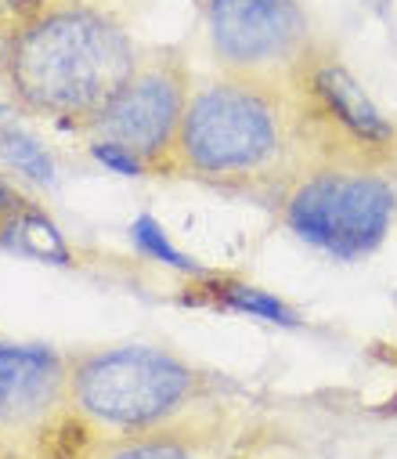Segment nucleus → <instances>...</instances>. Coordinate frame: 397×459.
Instances as JSON below:
<instances>
[{
  "mask_svg": "<svg viewBox=\"0 0 397 459\" xmlns=\"http://www.w3.org/2000/svg\"><path fill=\"white\" fill-rule=\"evenodd\" d=\"M210 40L224 73L289 80L311 51L297 0H210Z\"/></svg>",
  "mask_w": 397,
  "mask_h": 459,
  "instance_id": "6e6552de",
  "label": "nucleus"
},
{
  "mask_svg": "<svg viewBox=\"0 0 397 459\" xmlns=\"http://www.w3.org/2000/svg\"><path fill=\"white\" fill-rule=\"evenodd\" d=\"M0 243H4L8 250H15V254H22V257H33V261L69 264V247L58 232V224L37 203H30L4 232H0Z\"/></svg>",
  "mask_w": 397,
  "mask_h": 459,
  "instance_id": "9d476101",
  "label": "nucleus"
},
{
  "mask_svg": "<svg viewBox=\"0 0 397 459\" xmlns=\"http://www.w3.org/2000/svg\"><path fill=\"white\" fill-rule=\"evenodd\" d=\"M228 459H253V455H228Z\"/></svg>",
  "mask_w": 397,
  "mask_h": 459,
  "instance_id": "f3484780",
  "label": "nucleus"
},
{
  "mask_svg": "<svg viewBox=\"0 0 397 459\" xmlns=\"http://www.w3.org/2000/svg\"><path fill=\"white\" fill-rule=\"evenodd\" d=\"M0 160H4L19 178L51 185L55 181V160L47 149L22 127V120L12 108H0Z\"/></svg>",
  "mask_w": 397,
  "mask_h": 459,
  "instance_id": "9b49d317",
  "label": "nucleus"
},
{
  "mask_svg": "<svg viewBox=\"0 0 397 459\" xmlns=\"http://www.w3.org/2000/svg\"><path fill=\"white\" fill-rule=\"evenodd\" d=\"M26 12V0H0V19L4 15H22Z\"/></svg>",
  "mask_w": 397,
  "mask_h": 459,
  "instance_id": "dca6fc26",
  "label": "nucleus"
},
{
  "mask_svg": "<svg viewBox=\"0 0 397 459\" xmlns=\"http://www.w3.org/2000/svg\"><path fill=\"white\" fill-rule=\"evenodd\" d=\"M210 380L167 348L119 343L69 355V420L91 437L199 423Z\"/></svg>",
  "mask_w": 397,
  "mask_h": 459,
  "instance_id": "7ed1b4c3",
  "label": "nucleus"
},
{
  "mask_svg": "<svg viewBox=\"0 0 397 459\" xmlns=\"http://www.w3.org/2000/svg\"><path fill=\"white\" fill-rule=\"evenodd\" d=\"M213 304L235 315H249V318H263L275 325H300L297 311L289 304H282L275 293L260 290V286H246V282H217L213 290Z\"/></svg>",
  "mask_w": 397,
  "mask_h": 459,
  "instance_id": "f8f14e48",
  "label": "nucleus"
},
{
  "mask_svg": "<svg viewBox=\"0 0 397 459\" xmlns=\"http://www.w3.org/2000/svg\"><path fill=\"white\" fill-rule=\"evenodd\" d=\"M91 156L105 167V170H112V174H123V178H138V174H149V167L130 152V149H123V145H116V142H105V138H94L91 142Z\"/></svg>",
  "mask_w": 397,
  "mask_h": 459,
  "instance_id": "4468645a",
  "label": "nucleus"
},
{
  "mask_svg": "<svg viewBox=\"0 0 397 459\" xmlns=\"http://www.w3.org/2000/svg\"><path fill=\"white\" fill-rule=\"evenodd\" d=\"M69 459H224L220 441L206 423L167 427L152 434H126V437H87L73 448Z\"/></svg>",
  "mask_w": 397,
  "mask_h": 459,
  "instance_id": "1a4fd4ad",
  "label": "nucleus"
},
{
  "mask_svg": "<svg viewBox=\"0 0 397 459\" xmlns=\"http://www.w3.org/2000/svg\"><path fill=\"white\" fill-rule=\"evenodd\" d=\"M300 163L297 112L286 80L224 73L192 91L174 170L235 192H279Z\"/></svg>",
  "mask_w": 397,
  "mask_h": 459,
  "instance_id": "f257e3e1",
  "label": "nucleus"
},
{
  "mask_svg": "<svg viewBox=\"0 0 397 459\" xmlns=\"http://www.w3.org/2000/svg\"><path fill=\"white\" fill-rule=\"evenodd\" d=\"M62 420H69V359L0 336V459L47 448Z\"/></svg>",
  "mask_w": 397,
  "mask_h": 459,
  "instance_id": "0eeeda50",
  "label": "nucleus"
},
{
  "mask_svg": "<svg viewBox=\"0 0 397 459\" xmlns=\"http://www.w3.org/2000/svg\"><path fill=\"white\" fill-rule=\"evenodd\" d=\"M286 83L297 112L300 156L397 167V124L383 117L332 51L311 48Z\"/></svg>",
  "mask_w": 397,
  "mask_h": 459,
  "instance_id": "39448f33",
  "label": "nucleus"
},
{
  "mask_svg": "<svg viewBox=\"0 0 397 459\" xmlns=\"http://www.w3.org/2000/svg\"><path fill=\"white\" fill-rule=\"evenodd\" d=\"M30 203H33V199H26L8 178H0V232H4V228H8Z\"/></svg>",
  "mask_w": 397,
  "mask_h": 459,
  "instance_id": "2eb2a0df",
  "label": "nucleus"
},
{
  "mask_svg": "<svg viewBox=\"0 0 397 459\" xmlns=\"http://www.w3.org/2000/svg\"><path fill=\"white\" fill-rule=\"evenodd\" d=\"M188 98L192 87L181 62L174 58L138 62L134 76L105 105L91 131L94 138L130 149L149 167V174H163V170L170 174Z\"/></svg>",
  "mask_w": 397,
  "mask_h": 459,
  "instance_id": "423d86ee",
  "label": "nucleus"
},
{
  "mask_svg": "<svg viewBox=\"0 0 397 459\" xmlns=\"http://www.w3.org/2000/svg\"><path fill=\"white\" fill-rule=\"evenodd\" d=\"M275 203L300 243L350 264L375 254L390 236L397 221V167L300 156Z\"/></svg>",
  "mask_w": 397,
  "mask_h": 459,
  "instance_id": "20e7f679",
  "label": "nucleus"
},
{
  "mask_svg": "<svg viewBox=\"0 0 397 459\" xmlns=\"http://www.w3.org/2000/svg\"><path fill=\"white\" fill-rule=\"evenodd\" d=\"M130 37L105 15L62 8L15 33L4 73L15 101L40 117L91 131L105 105L134 76Z\"/></svg>",
  "mask_w": 397,
  "mask_h": 459,
  "instance_id": "f03ea898",
  "label": "nucleus"
},
{
  "mask_svg": "<svg viewBox=\"0 0 397 459\" xmlns=\"http://www.w3.org/2000/svg\"><path fill=\"white\" fill-rule=\"evenodd\" d=\"M130 239L138 243V250L145 254V257H152V261H160V264H167V268H177V272H185V275H206L192 257H185L170 239H167V232L152 221V217H138L134 224H130Z\"/></svg>",
  "mask_w": 397,
  "mask_h": 459,
  "instance_id": "ddd939ff",
  "label": "nucleus"
}]
</instances>
